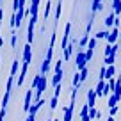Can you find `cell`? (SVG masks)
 Returning a JSON list of instances; mask_svg holds the SVG:
<instances>
[{
  "instance_id": "1",
  "label": "cell",
  "mask_w": 121,
  "mask_h": 121,
  "mask_svg": "<svg viewBox=\"0 0 121 121\" xmlns=\"http://www.w3.org/2000/svg\"><path fill=\"white\" fill-rule=\"evenodd\" d=\"M75 68H77V71H82L84 68H87L86 50H77V57H75Z\"/></svg>"
},
{
  "instance_id": "2",
  "label": "cell",
  "mask_w": 121,
  "mask_h": 121,
  "mask_svg": "<svg viewBox=\"0 0 121 121\" xmlns=\"http://www.w3.org/2000/svg\"><path fill=\"white\" fill-rule=\"evenodd\" d=\"M46 84H48V77H46V75H43L41 82H39L38 89H36V96H34V102H39V100H43V98H41V95H43V91L46 89Z\"/></svg>"
},
{
  "instance_id": "3",
  "label": "cell",
  "mask_w": 121,
  "mask_h": 121,
  "mask_svg": "<svg viewBox=\"0 0 121 121\" xmlns=\"http://www.w3.org/2000/svg\"><path fill=\"white\" fill-rule=\"evenodd\" d=\"M69 36H71V22H68L64 27V34H62V41H60V48L62 50L69 45Z\"/></svg>"
},
{
  "instance_id": "4",
  "label": "cell",
  "mask_w": 121,
  "mask_h": 121,
  "mask_svg": "<svg viewBox=\"0 0 121 121\" xmlns=\"http://www.w3.org/2000/svg\"><path fill=\"white\" fill-rule=\"evenodd\" d=\"M39 4H41V0H30V5H29V16H30V20H36V22H38Z\"/></svg>"
},
{
  "instance_id": "5",
  "label": "cell",
  "mask_w": 121,
  "mask_h": 121,
  "mask_svg": "<svg viewBox=\"0 0 121 121\" xmlns=\"http://www.w3.org/2000/svg\"><path fill=\"white\" fill-rule=\"evenodd\" d=\"M32 93H34V89H27L25 91V100H23V112H27L29 114V110H30V107H32Z\"/></svg>"
},
{
  "instance_id": "6",
  "label": "cell",
  "mask_w": 121,
  "mask_h": 121,
  "mask_svg": "<svg viewBox=\"0 0 121 121\" xmlns=\"http://www.w3.org/2000/svg\"><path fill=\"white\" fill-rule=\"evenodd\" d=\"M22 62H25V64H30V62H32V45H29V43H27V45L23 46Z\"/></svg>"
},
{
  "instance_id": "7",
  "label": "cell",
  "mask_w": 121,
  "mask_h": 121,
  "mask_svg": "<svg viewBox=\"0 0 121 121\" xmlns=\"http://www.w3.org/2000/svg\"><path fill=\"white\" fill-rule=\"evenodd\" d=\"M119 29L117 27H114V29L109 30V38H107V43L109 45H116V43H119Z\"/></svg>"
},
{
  "instance_id": "8",
  "label": "cell",
  "mask_w": 121,
  "mask_h": 121,
  "mask_svg": "<svg viewBox=\"0 0 121 121\" xmlns=\"http://www.w3.org/2000/svg\"><path fill=\"white\" fill-rule=\"evenodd\" d=\"M95 91H96V96H98V98H105L107 96V82L105 80H98Z\"/></svg>"
},
{
  "instance_id": "9",
  "label": "cell",
  "mask_w": 121,
  "mask_h": 121,
  "mask_svg": "<svg viewBox=\"0 0 121 121\" xmlns=\"http://www.w3.org/2000/svg\"><path fill=\"white\" fill-rule=\"evenodd\" d=\"M34 27H36V20H29V27H27V43L29 45L34 43Z\"/></svg>"
},
{
  "instance_id": "10",
  "label": "cell",
  "mask_w": 121,
  "mask_h": 121,
  "mask_svg": "<svg viewBox=\"0 0 121 121\" xmlns=\"http://www.w3.org/2000/svg\"><path fill=\"white\" fill-rule=\"evenodd\" d=\"M75 45L78 46V43H77V39H73V41L69 43V45L66 46L64 50H62V59H64V60H69V59H71V53H73V48H75Z\"/></svg>"
},
{
  "instance_id": "11",
  "label": "cell",
  "mask_w": 121,
  "mask_h": 121,
  "mask_svg": "<svg viewBox=\"0 0 121 121\" xmlns=\"http://www.w3.org/2000/svg\"><path fill=\"white\" fill-rule=\"evenodd\" d=\"M55 41H57V34L53 32V34L50 36V45H48V52H46V57H45V59H46V60H50V62H52V55H53V45H55Z\"/></svg>"
},
{
  "instance_id": "12",
  "label": "cell",
  "mask_w": 121,
  "mask_h": 121,
  "mask_svg": "<svg viewBox=\"0 0 121 121\" xmlns=\"http://www.w3.org/2000/svg\"><path fill=\"white\" fill-rule=\"evenodd\" d=\"M96 98H98V96H96V91L95 89H89V91H87V105H89L91 109L96 107Z\"/></svg>"
},
{
  "instance_id": "13",
  "label": "cell",
  "mask_w": 121,
  "mask_h": 121,
  "mask_svg": "<svg viewBox=\"0 0 121 121\" xmlns=\"http://www.w3.org/2000/svg\"><path fill=\"white\" fill-rule=\"evenodd\" d=\"M27 69H29V64H25V62H22V71H20V77H18V80H16V84H18V87L22 86L23 82H25V77H27Z\"/></svg>"
},
{
  "instance_id": "14",
  "label": "cell",
  "mask_w": 121,
  "mask_h": 121,
  "mask_svg": "<svg viewBox=\"0 0 121 121\" xmlns=\"http://www.w3.org/2000/svg\"><path fill=\"white\" fill-rule=\"evenodd\" d=\"M114 22H116V14H114V13H110V14L107 16L105 20H103V23H105V30L110 29V27L114 29Z\"/></svg>"
},
{
  "instance_id": "15",
  "label": "cell",
  "mask_w": 121,
  "mask_h": 121,
  "mask_svg": "<svg viewBox=\"0 0 121 121\" xmlns=\"http://www.w3.org/2000/svg\"><path fill=\"white\" fill-rule=\"evenodd\" d=\"M60 84H62V71H57V73H53V77H52V86L57 87V86H60Z\"/></svg>"
},
{
  "instance_id": "16",
  "label": "cell",
  "mask_w": 121,
  "mask_h": 121,
  "mask_svg": "<svg viewBox=\"0 0 121 121\" xmlns=\"http://www.w3.org/2000/svg\"><path fill=\"white\" fill-rule=\"evenodd\" d=\"M112 95L117 98V102H121V77L116 80V87H114V91H112Z\"/></svg>"
},
{
  "instance_id": "17",
  "label": "cell",
  "mask_w": 121,
  "mask_h": 121,
  "mask_svg": "<svg viewBox=\"0 0 121 121\" xmlns=\"http://www.w3.org/2000/svg\"><path fill=\"white\" fill-rule=\"evenodd\" d=\"M43 105H45V100H39V102H34V103H32V107H30V110H29V114H38V110L41 109Z\"/></svg>"
},
{
  "instance_id": "18",
  "label": "cell",
  "mask_w": 121,
  "mask_h": 121,
  "mask_svg": "<svg viewBox=\"0 0 121 121\" xmlns=\"http://www.w3.org/2000/svg\"><path fill=\"white\" fill-rule=\"evenodd\" d=\"M41 78H43L41 73L34 75V78H32V82H30V89H38V86H39V82H41Z\"/></svg>"
},
{
  "instance_id": "19",
  "label": "cell",
  "mask_w": 121,
  "mask_h": 121,
  "mask_svg": "<svg viewBox=\"0 0 121 121\" xmlns=\"http://www.w3.org/2000/svg\"><path fill=\"white\" fill-rule=\"evenodd\" d=\"M114 75H116V66H107V71H105V80L114 78Z\"/></svg>"
},
{
  "instance_id": "20",
  "label": "cell",
  "mask_w": 121,
  "mask_h": 121,
  "mask_svg": "<svg viewBox=\"0 0 121 121\" xmlns=\"http://www.w3.org/2000/svg\"><path fill=\"white\" fill-rule=\"evenodd\" d=\"M117 103H119V102H117V98H116V96H114V95H109V96H107V107H109V109H112V107H116Z\"/></svg>"
},
{
  "instance_id": "21",
  "label": "cell",
  "mask_w": 121,
  "mask_h": 121,
  "mask_svg": "<svg viewBox=\"0 0 121 121\" xmlns=\"http://www.w3.org/2000/svg\"><path fill=\"white\" fill-rule=\"evenodd\" d=\"M50 64H52V62H50V60H43V64H41V75H46V73L50 71Z\"/></svg>"
},
{
  "instance_id": "22",
  "label": "cell",
  "mask_w": 121,
  "mask_h": 121,
  "mask_svg": "<svg viewBox=\"0 0 121 121\" xmlns=\"http://www.w3.org/2000/svg\"><path fill=\"white\" fill-rule=\"evenodd\" d=\"M60 14H62V0H59L55 5V20H60Z\"/></svg>"
},
{
  "instance_id": "23",
  "label": "cell",
  "mask_w": 121,
  "mask_h": 121,
  "mask_svg": "<svg viewBox=\"0 0 121 121\" xmlns=\"http://www.w3.org/2000/svg\"><path fill=\"white\" fill-rule=\"evenodd\" d=\"M18 68H20V59H14V60H13V66H11V75L13 77H16Z\"/></svg>"
},
{
  "instance_id": "24",
  "label": "cell",
  "mask_w": 121,
  "mask_h": 121,
  "mask_svg": "<svg viewBox=\"0 0 121 121\" xmlns=\"http://www.w3.org/2000/svg\"><path fill=\"white\" fill-rule=\"evenodd\" d=\"M95 38L98 39V41H100V39H105V41H107V38H109V30H100V32L95 34Z\"/></svg>"
},
{
  "instance_id": "25",
  "label": "cell",
  "mask_w": 121,
  "mask_h": 121,
  "mask_svg": "<svg viewBox=\"0 0 121 121\" xmlns=\"http://www.w3.org/2000/svg\"><path fill=\"white\" fill-rule=\"evenodd\" d=\"M50 11H52V0H46V4H45V16H43L45 20H48Z\"/></svg>"
},
{
  "instance_id": "26",
  "label": "cell",
  "mask_w": 121,
  "mask_h": 121,
  "mask_svg": "<svg viewBox=\"0 0 121 121\" xmlns=\"http://www.w3.org/2000/svg\"><path fill=\"white\" fill-rule=\"evenodd\" d=\"M89 117H91V119H93V121H95L96 117H100V110L96 109V107H93V109H89Z\"/></svg>"
},
{
  "instance_id": "27",
  "label": "cell",
  "mask_w": 121,
  "mask_h": 121,
  "mask_svg": "<svg viewBox=\"0 0 121 121\" xmlns=\"http://www.w3.org/2000/svg\"><path fill=\"white\" fill-rule=\"evenodd\" d=\"M100 9H102V2H100V0H93V5H91V11H93V13H98Z\"/></svg>"
},
{
  "instance_id": "28",
  "label": "cell",
  "mask_w": 121,
  "mask_h": 121,
  "mask_svg": "<svg viewBox=\"0 0 121 121\" xmlns=\"http://www.w3.org/2000/svg\"><path fill=\"white\" fill-rule=\"evenodd\" d=\"M103 60H105V66H114V62H116V55H107Z\"/></svg>"
},
{
  "instance_id": "29",
  "label": "cell",
  "mask_w": 121,
  "mask_h": 121,
  "mask_svg": "<svg viewBox=\"0 0 121 121\" xmlns=\"http://www.w3.org/2000/svg\"><path fill=\"white\" fill-rule=\"evenodd\" d=\"M116 77H114V78H110L109 82H107V87H109V91H110V95H112V91H114V87H116Z\"/></svg>"
},
{
  "instance_id": "30",
  "label": "cell",
  "mask_w": 121,
  "mask_h": 121,
  "mask_svg": "<svg viewBox=\"0 0 121 121\" xmlns=\"http://www.w3.org/2000/svg\"><path fill=\"white\" fill-rule=\"evenodd\" d=\"M16 41H18V34H16V30H13L11 32V46L13 48H16Z\"/></svg>"
},
{
  "instance_id": "31",
  "label": "cell",
  "mask_w": 121,
  "mask_h": 121,
  "mask_svg": "<svg viewBox=\"0 0 121 121\" xmlns=\"http://www.w3.org/2000/svg\"><path fill=\"white\" fill-rule=\"evenodd\" d=\"M96 43H98V39H96V38H91L89 43H87V48H89V50H95L96 48Z\"/></svg>"
},
{
  "instance_id": "32",
  "label": "cell",
  "mask_w": 121,
  "mask_h": 121,
  "mask_svg": "<svg viewBox=\"0 0 121 121\" xmlns=\"http://www.w3.org/2000/svg\"><path fill=\"white\" fill-rule=\"evenodd\" d=\"M57 105H59V98H55V96H52V100H50V109L55 110Z\"/></svg>"
},
{
  "instance_id": "33",
  "label": "cell",
  "mask_w": 121,
  "mask_h": 121,
  "mask_svg": "<svg viewBox=\"0 0 121 121\" xmlns=\"http://www.w3.org/2000/svg\"><path fill=\"white\" fill-rule=\"evenodd\" d=\"M53 69H55V73L57 71H62V57L55 60V68H53Z\"/></svg>"
},
{
  "instance_id": "34",
  "label": "cell",
  "mask_w": 121,
  "mask_h": 121,
  "mask_svg": "<svg viewBox=\"0 0 121 121\" xmlns=\"http://www.w3.org/2000/svg\"><path fill=\"white\" fill-rule=\"evenodd\" d=\"M105 71H107V66L103 64L102 68H100V75H98V80H105Z\"/></svg>"
},
{
  "instance_id": "35",
  "label": "cell",
  "mask_w": 121,
  "mask_h": 121,
  "mask_svg": "<svg viewBox=\"0 0 121 121\" xmlns=\"http://www.w3.org/2000/svg\"><path fill=\"white\" fill-rule=\"evenodd\" d=\"M60 91H62V84L57 86V87H53V96H55V98H59V96H60Z\"/></svg>"
},
{
  "instance_id": "36",
  "label": "cell",
  "mask_w": 121,
  "mask_h": 121,
  "mask_svg": "<svg viewBox=\"0 0 121 121\" xmlns=\"http://www.w3.org/2000/svg\"><path fill=\"white\" fill-rule=\"evenodd\" d=\"M93 55H95V50H89V48H86V59H87V62H89L91 59H93Z\"/></svg>"
},
{
  "instance_id": "37",
  "label": "cell",
  "mask_w": 121,
  "mask_h": 121,
  "mask_svg": "<svg viewBox=\"0 0 121 121\" xmlns=\"http://www.w3.org/2000/svg\"><path fill=\"white\" fill-rule=\"evenodd\" d=\"M87 75H89V68H84L82 71H80V78H82V82L87 78Z\"/></svg>"
},
{
  "instance_id": "38",
  "label": "cell",
  "mask_w": 121,
  "mask_h": 121,
  "mask_svg": "<svg viewBox=\"0 0 121 121\" xmlns=\"http://www.w3.org/2000/svg\"><path fill=\"white\" fill-rule=\"evenodd\" d=\"M119 112V105H116V107H112V109H109V116H116V114Z\"/></svg>"
},
{
  "instance_id": "39",
  "label": "cell",
  "mask_w": 121,
  "mask_h": 121,
  "mask_svg": "<svg viewBox=\"0 0 121 121\" xmlns=\"http://www.w3.org/2000/svg\"><path fill=\"white\" fill-rule=\"evenodd\" d=\"M25 121H36V114H29Z\"/></svg>"
},
{
  "instance_id": "40",
  "label": "cell",
  "mask_w": 121,
  "mask_h": 121,
  "mask_svg": "<svg viewBox=\"0 0 121 121\" xmlns=\"http://www.w3.org/2000/svg\"><path fill=\"white\" fill-rule=\"evenodd\" d=\"M4 22V11H2V5H0V23Z\"/></svg>"
},
{
  "instance_id": "41",
  "label": "cell",
  "mask_w": 121,
  "mask_h": 121,
  "mask_svg": "<svg viewBox=\"0 0 121 121\" xmlns=\"http://www.w3.org/2000/svg\"><path fill=\"white\" fill-rule=\"evenodd\" d=\"M105 121H114V117H112V116H109V117H107Z\"/></svg>"
},
{
  "instance_id": "42",
  "label": "cell",
  "mask_w": 121,
  "mask_h": 121,
  "mask_svg": "<svg viewBox=\"0 0 121 121\" xmlns=\"http://www.w3.org/2000/svg\"><path fill=\"white\" fill-rule=\"evenodd\" d=\"M0 45H4V39H2V36H0Z\"/></svg>"
},
{
  "instance_id": "43",
  "label": "cell",
  "mask_w": 121,
  "mask_h": 121,
  "mask_svg": "<svg viewBox=\"0 0 121 121\" xmlns=\"http://www.w3.org/2000/svg\"><path fill=\"white\" fill-rule=\"evenodd\" d=\"M46 121H53V117H50V119H46Z\"/></svg>"
},
{
  "instance_id": "44",
  "label": "cell",
  "mask_w": 121,
  "mask_h": 121,
  "mask_svg": "<svg viewBox=\"0 0 121 121\" xmlns=\"http://www.w3.org/2000/svg\"><path fill=\"white\" fill-rule=\"evenodd\" d=\"M119 77H121V71H119Z\"/></svg>"
},
{
  "instance_id": "45",
  "label": "cell",
  "mask_w": 121,
  "mask_h": 121,
  "mask_svg": "<svg viewBox=\"0 0 121 121\" xmlns=\"http://www.w3.org/2000/svg\"><path fill=\"white\" fill-rule=\"evenodd\" d=\"M0 62H2V59H0Z\"/></svg>"
},
{
  "instance_id": "46",
  "label": "cell",
  "mask_w": 121,
  "mask_h": 121,
  "mask_svg": "<svg viewBox=\"0 0 121 121\" xmlns=\"http://www.w3.org/2000/svg\"><path fill=\"white\" fill-rule=\"evenodd\" d=\"M22 121H25V119H22Z\"/></svg>"
},
{
  "instance_id": "47",
  "label": "cell",
  "mask_w": 121,
  "mask_h": 121,
  "mask_svg": "<svg viewBox=\"0 0 121 121\" xmlns=\"http://www.w3.org/2000/svg\"><path fill=\"white\" fill-rule=\"evenodd\" d=\"M100 2H102V0H100Z\"/></svg>"
}]
</instances>
